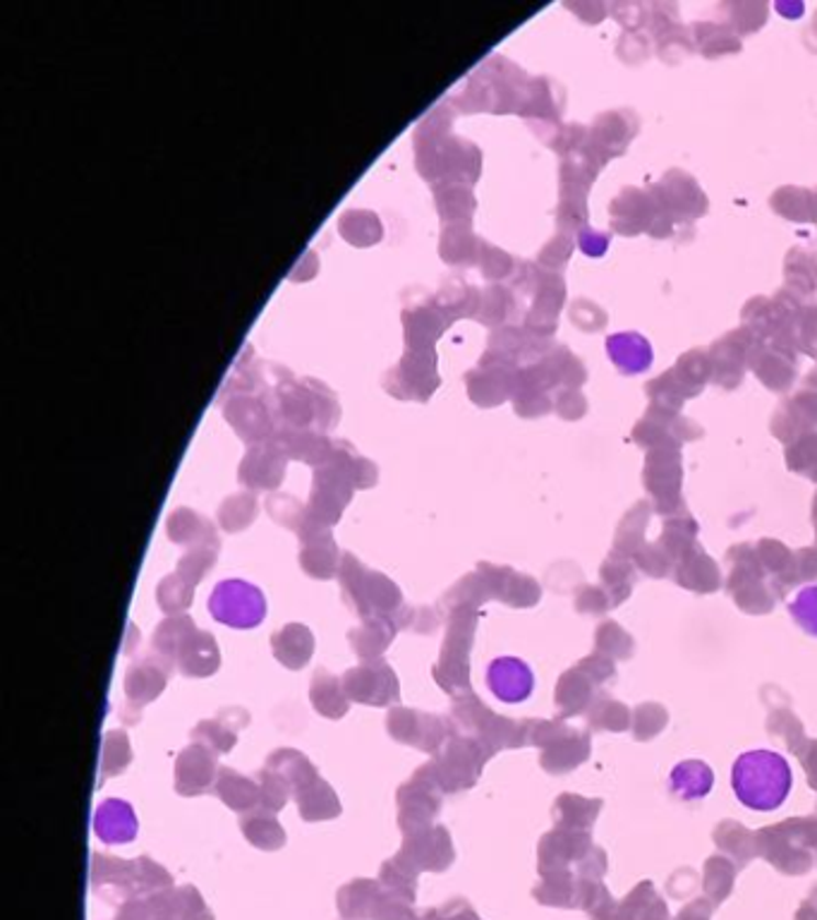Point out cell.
<instances>
[{
  "label": "cell",
  "mask_w": 817,
  "mask_h": 920,
  "mask_svg": "<svg viewBox=\"0 0 817 920\" xmlns=\"http://www.w3.org/2000/svg\"><path fill=\"white\" fill-rule=\"evenodd\" d=\"M731 786L746 808L770 812L784 806L794 786V774L784 755L774 751H748L734 762Z\"/></svg>",
  "instance_id": "1"
},
{
  "label": "cell",
  "mask_w": 817,
  "mask_h": 920,
  "mask_svg": "<svg viewBox=\"0 0 817 920\" xmlns=\"http://www.w3.org/2000/svg\"><path fill=\"white\" fill-rule=\"evenodd\" d=\"M340 590L348 607L360 616L362 621L374 616H391L403 607L401 587L395 585L384 573L369 571L352 554L340 559Z\"/></svg>",
  "instance_id": "2"
},
{
  "label": "cell",
  "mask_w": 817,
  "mask_h": 920,
  "mask_svg": "<svg viewBox=\"0 0 817 920\" xmlns=\"http://www.w3.org/2000/svg\"><path fill=\"white\" fill-rule=\"evenodd\" d=\"M490 753V748L480 741L468 739V736H451L441 751L422 767L441 794H458L474 784Z\"/></svg>",
  "instance_id": "3"
},
{
  "label": "cell",
  "mask_w": 817,
  "mask_h": 920,
  "mask_svg": "<svg viewBox=\"0 0 817 920\" xmlns=\"http://www.w3.org/2000/svg\"><path fill=\"white\" fill-rule=\"evenodd\" d=\"M474 633V612L456 609L448 612L446 636L439 662L434 666V681L439 683L441 691L448 695H466L470 693V646Z\"/></svg>",
  "instance_id": "4"
},
{
  "label": "cell",
  "mask_w": 817,
  "mask_h": 920,
  "mask_svg": "<svg viewBox=\"0 0 817 920\" xmlns=\"http://www.w3.org/2000/svg\"><path fill=\"white\" fill-rule=\"evenodd\" d=\"M209 612L214 616V621L223 626L249 630L264 621L267 599H264L259 587L245 581H223L209 597Z\"/></svg>",
  "instance_id": "5"
},
{
  "label": "cell",
  "mask_w": 817,
  "mask_h": 920,
  "mask_svg": "<svg viewBox=\"0 0 817 920\" xmlns=\"http://www.w3.org/2000/svg\"><path fill=\"white\" fill-rule=\"evenodd\" d=\"M387 731L393 741L434 755L451 739V727L446 719L432 713H417L413 707H393L387 717Z\"/></svg>",
  "instance_id": "6"
},
{
  "label": "cell",
  "mask_w": 817,
  "mask_h": 920,
  "mask_svg": "<svg viewBox=\"0 0 817 920\" xmlns=\"http://www.w3.org/2000/svg\"><path fill=\"white\" fill-rule=\"evenodd\" d=\"M441 792L432 782L425 767H419L411 779L401 784L395 800H399V827L403 837L427 830L434 824L441 810Z\"/></svg>",
  "instance_id": "7"
},
{
  "label": "cell",
  "mask_w": 817,
  "mask_h": 920,
  "mask_svg": "<svg viewBox=\"0 0 817 920\" xmlns=\"http://www.w3.org/2000/svg\"><path fill=\"white\" fill-rule=\"evenodd\" d=\"M343 678V691L348 700L369 705V707H389L401 698V683L393 674L391 664L384 660L360 662L358 666L348 669Z\"/></svg>",
  "instance_id": "8"
},
{
  "label": "cell",
  "mask_w": 817,
  "mask_h": 920,
  "mask_svg": "<svg viewBox=\"0 0 817 920\" xmlns=\"http://www.w3.org/2000/svg\"><path fill=\"white\" fill-rule=\"evenodd\" d=\"M399 856L419 873H444L448 865L454 863L456 851L451 834H448L446 827L432 824L427 830L407 834L403 839V846Z\"/></svg>",
  "instance_id": "9"
},
{
  "label": "cell",
  "mask_w": 817,
  "mask_h": 920,
  "mask_svg": "<svg viewBox=\"0 0 817 920\" xmlns=\"http://www.w3.org/2000/svg\"><path fill=\"white\" fill-rule=\"evenodd\" d=\"M176 662L168 657L152 652L144 654L127 669L125 674V695L135 705V709L154 703L168 686V676L174 672Z\"/></svg>",
  "instance_id": "10"
},
{
  "label": "cell",
  "mask_w": 817,
  "mask_h": 920,
  "mask_svg": "<svg viewBox=\"0 0 817 920\" xmlns=\"http://www.w3.org/2000/svg\"><path fill=\"white\" fill-rule=\"evenodd\" d=\"M216 753L202 743L182 748L176 758V792L184 798L202 796L214 788L219 777Z\"/></svg>",
  "instance_id": "11"
},
{
  "label": "cell",
  "mask_w": 817,
  "mask_h": 920,
  "mask_svg": "<svg viewBox=\"0 0 817 920\" xmlns=\"http://www.w3.org/2000/svg\"><path fill=\"white\" fill-rule=\"evenodd\" d=\"M486 686L501 703H523L530 698L535 688L533 669L518 657H499L486 669Z\"/></svg>",
  "instance_id": "12"
},
{
  "label": "cell",
  "mask_w": 817,
  "mask_h": 920,
  "mask_svg": "<svg viewBox=\"0 0 817 920\" xmlns=\"http://www.w3.org/2000/svg\"><path fill=\"white\" fill-rule=\"evenodd\" d=\"M302 535V554H300V566L307 575L316 577V581H328V577L338 575L340 559L338 549L332 540V535L324 530V525H312Z\"/></svg>",
  "instance_id": "13"
},
{
  "label": "cell",
  "mask_w": 817,
  "mask_h": 920,
  "mask_svg": "<svg viewBox=\"0 0 817 920\" xmlns=\"http://www.w3.org/2000/svg\"><path fill=\"white\" fill-rule=\"evenodd\" d=\"M249 725V717L240 707H228L214 719H204L192 729V741L206 745L216 755L231 753L237 743V733Z\"/></svg>",
  "instance_id": "14"
},
{
  "label": "cell",
  "mask_w": 817,
  "mask_h": 920,
  "mask_svg": "<svg viewBox=\"0 0 817 920\" xmlns=\"http://www.w3.org/2000/svg\"><path fill=\"white\" fill-rule=\"evenodd\" d=\"M94 832L103 844H127L137 837V815L127 800H103L94 812Z\"/></svg>",
  "instance_id": "15"
},
{
  "label": "cell",
  "mask_w": 817,
  "mask_h": 920,
  "mask_svg": "<svg viewBox=\"0 0 817 920\" xmlns=\"http://www.w3.org/2000/svg\"><path fill=\"white\" fill-rule=\"evenodd\" d=\"M176 666L184 676L192 678H206L214 676L221 666V652L216 638L206 633V630H194V633L184 640L176 657Z\"/></svg>",
  "instance_id": "16"
},
{
  "label": "cell",
  "mask_w": 817,
  "mask_h": 920,
  "mask_svg": "<svg viewBox=\"0 0 817 920\" xmlns=\"http://www.w3.org/2000/svg\"><path fill=\"white\" fill-rule=\"evenodd\" d=\"M271 650L276 660H279L286 669H290V672H300V669H305L307 662L312 660V652H314L312 630L302 624H288L271 636Z\"/></svg>",
  "instance_id": "17"
},
{
  "label": "cell",
  "mask_w": 817,
  "mask_h": 920,
  "mask_svg": "<svg viewBox=\"0 0 817 920\" xmlns=\"http://www.w3.org/2000/svg\"><path fill=\"white\" fill-rule=\"evenodd\" d=\"M399 628L389 619V616H374V619L362 621V626L350 630V646L355 654L360 657V662H372L381 660V654L391 646Z\"/></svg>",
  "instance_id": "18"
},
{
  "label": "cell",
  "mask_w": 817,
  "mask_h": 920,
  "mask_svg": "<svg viewBox=\"0 0 817 920\" xmlns=\"http://www.w3.org/2000/svg\"><path fill=\"white\" fill-rule=\"evenodd\" d=\"M293 798L298 804L300 818L305 822H324V820H334L340 815V800L332 788V784L324 782L322 777H316L307 786H302Z\"/></svg>",
  "instance_id": "19"
},
{
  "label": "cell",
  "mask_w": 817,
  "mask_h": 920,
  "mask_svg": "<svg viewBox=\"0 0 817 920\" xmlns=\"http://www.w3.org/2000/svg\"><path fill=\"white\" fill-rule=\"evenodd\" d=\"M715 774L703 760H683L671 770L669 786L671 794L681 800H701L712 792Z\"/></svg>",
  "instance_id": "20"
},
{
  "label": "cell",
  "mask_w": 817,
  "mask_h": 920,
  "mask_svg": "<svg viewBox=\"0 0 817 920\" xmlns=\"http://www.w3.org/2000/svg\"><path fill=\"white\" fill-rule=\"evenodd\" d=\"M310 703L326 719L346 717L350 709L348 695L343 691V678L328 674L326 669H316V674L312 676Z\"/></svg>",
  "instance_id": "21"
},
{
  "label": "cell",
  "mask_w": 817,
  "mask_h": 920,
  "mask_svg": "<svg viewBox=\"0 0 817 920\" xmlns=\"http://www.w3.org/2000/svg\"><path fill=\"white\" fill-rule=\"evenodd\" d=\"M214 794L235 812H249L259 808V782L231 767L219 770Z\"/></svg>",
  "instance_id": "22"
},
{
  "label": "cell",
  "mask_w": 817,
  "mask_h": 920,
  "mask_svg": "<svg viewBox=\"0 0 817 920\" xmlns=\"http://www.w3.org/2000/svg\"><path fill=\"white\" fill-rule=\"evenodd\" d=\"M381 894L384 889L374 879H352L350 885L340 887L338 891V911L346 920L372 918Z\"/></svg>",
  "instance_id": "23"
},
{
  "label": "cell",
  "mask_w": 817,
  "mask_h": 920,
  "mask_svg": "<svg viewBox=\"0 0 817 920\" xmlns=\"http://www.w3.org/2000/svg\"><path fill=\"white\" fill-rule=\"evenodd\" d=\"M240 830L249 844L261 851H279L286 844V832L281 822L276 820V812H269L264 808L243 812Z\"/></svg>",
  "instance_id": "24"
},
{
  "label": "cell",
  "mask_w": 817,
  "mask_h": 920,
  "mask_svg": "<svg viewBox=\"0 0 817 920\" xmlns=\"http://www.w3.org/2000/svg\"><path fill=\"white\" fill-rule=\"evenodd\" d=\"M264 767L279 774L281 779H286V784L290 786L293 796L300 792L302 786H307L310 782L320 777L312 762L300 751H295V748H281V751L271 753L269 760H267V765H264Z\"/></svg>",
  "instance_id": "25"
},
{
  "label": "cell",
  "mask_w": 817,
  "mask_h": 920,
  "mask_svg": "<svg viewBox=\"0 0 817 920\" xmlns=\"http://www.w3.org/2000/svg\"><path fill=\"white\" fill-rule=\"evenodd\" d=\"M168 535L176 545H200V547H219L216 532L211 525L188 508L176 511L168 523Z\"/></svg>",
  "instance_id": "26"
},
{
  "label": "cell",
  "mask_w": 817,
  "mask_h": 920,
  "mask_svg": "<svg viewBox=\"0 0 817 920\" xmlns=\"http://www.w3.org/2000/svg\"><path fill=\"white\" fill-rule=\"evenodd\" d=\"M194 621L190 619L188 614H178V616H166V619L156 626L154 630V638H152V648L154 652L168 657V660L176 662V657L180 652V648L184 646V640H188L194 633Z\"/></svg>",
  "instance_id": "27"
},
{
  "label": "cell",
  "mask_w": 817,
  "mask_h": 920,
  "mask_svg": "<svg viewBox=\"0 0 817 920\" xmlns=\"http://www.w3.org/2000/svg\"><path fill=\"white\" fill-rule=\"evenodd\" d=\"M379 885L391 897H399L403 901H415V889H417V873L407 865L399 853L381 865L379 873Z\"/></svg>",
  "instance_id": "28"
},
{
  "label": "cell",
  "mask_w": 817,
  "mask_h": 920,
  "mask_svg": "<svg viewBox=\"0 0 817 920\" xmlns=\"http://www.w3.org/2000/svg\"><path fill=\"white\" fill-rule=\"evenodd\" d=\"M156 602H158V607H161V612H166L168 616L184 614L194 602V585L184 581L182 575L170 573L161 583H158Z\"/></svg>",
  "instance_id": "29"
},
{
  "label": "cell",
  "mask_w": 817,
  "mask_h": 920,
  "mask_svg": "<svg viewBox=\"0 0 817 920\" xmlns=\"http://www.w3.org/2000/svg\"><path fill=\"white\" fill-rule=\"evenodd\" d=\"M240 478L245 484H253L255 490H271L283 478V465L276 456L253 453L240 468Z\"/></svg>",
  "instance_id": "30"
},
{
  "label": "cell",
  "mask_w": 817,
  "mask_h": 920,
  "mask_svg": "<svg viewBox=\"0 0 817 920\" xmlns=\"http://www.w3.org/2000/svg\"><path fill=\"white\" fill-rule=\"evenodd\" d=\"M130 762H132V748H130L127 733L123 729H113L105 733L103 748H101V779L123 774Z\"/></svg>",
  "instance_id": "31"
},
{
  "label": "cell",
  "mask_w": 817,
  "mask_h": 920,
  "mask_svg": "<svg viewBox=\"0 0 817 920\" xmlns=\"http://www.w3.org/2000/svg\"><path fill=\"white\" fill-rule=\"evenodd\" d=\"M486 581L480 575H468L466 581L456 583L441 599V612H456V609H470L474 612L480 604L486 599Z\"/></svg>",
  "instance_id": "32"
},
{
  "label": "cell",
  "mask_w": 817,
  "mask_h": 920,
  "mask_svg": "<svg viewBox=\"0 0 817 920\" xmlns=\"http://www.w3.org/2000/svg\"><path fill=\"white\" fill-rule=\"evenodd\" d=\"M168 897V918L170 920H214L202 901L200 891L194 887H180L176 891H166Z\"/></svg>",
  "instance_id": "33"
},
{
  "label": "cell",
  "mask_w": 817,
  "mask_h": 920,
  "mask_svg": "<svg viewBox=\"0 0 817 920\" xmlns=\"http://www.w3.org/2000/svg\"><path fill=\"white\" fill-rule=\"evenodd\" d=\"M257 782H259V808L269 810V812L283 810V806L288 804V798L293 796V792H290V786L286 784V779H281L279 774L267 770V767L259 772Z\"/></svg>",
  "instance_id": "34"
},
{
  "label": "cell",
  "mask_w": 817,
  "mask_h": 920,
  "mask_svg": "<svg viewBox=\"0 0 817 920\" xmlns=\"http://www.w3.org/2000/svg\"><path fill=\"white\" fill-rule=\"evenodd\" d=\"M216 566V547H194L178 561V575L197 585L204 581V575Z\"/></svg>",
  "instance_id": "35"
},
{
  "label": "cell",
  "mask_w": 817,
  "mask_h": 920,
  "mask_svg": "<svg viewBox=\"0 0 817 920\" xmlns=\"http://www.w3.org/2000/svg\"><path fill=\"white\" fill-rule=\"evenodd\" d=\"M788 614L808 636L817 638V585L803 587L801 593L791 599Z\"/></svg>",
  "instance_id": "36"
},
{
  "label": "cell",
  "mask_w": 817,
  "mask_h": 920,
  "mask_svg": "<svg viewBox=\"0 0 817 920\" xmlns=\"http://www.w3.org/2000/svg\"><path fill=\"white\" fill-rule=\"evenodd\" d=\"M221 525L231 532L247 528L255 518V498L253 496H233L221 506Z\"/></svg>",
  "instance_id": "37"
},
{
  "label": "cell",
  "mask_w": 817,
  "mask_h": 920,
  "mask_svg": "<svg viewBox=\"0 0 817 920\" xmlns=\"http://www.w3.org/2000/svg\"><path fill=\"white\" fill-rule=\"evenodd\" d=\"M372 920H419V918L411 909V901L391 897V894L384 891V894H381L374 913H372Z\"/></svg>",
  "instance_id": "38"
},
{
  "label": "cell",
  "mask_w": 817,
  "mask_h": 920,
  "mask_svg": "<svg viewBox=\"0 0 817 920\" xmlns=\"http://www.w3.org/2000/svg\"><path fill=\"white\" fill-rule=\"evenodd\" d=\"M425 920H480L472 913L466 901H448L444 909H434L425 916Z\"/></svg>",
  "instance_id": "39"
},
{
  "label": "cell",
  "mask_w": 817,
  "mask_h": 920,
  "mask_svg": "<svg viewBox=\"0 0 817 920\" xmlns=\"http://www.w3.org/2000/svg\"><path fill=\"white\" fill-rule=\"evenodd\" d=\"M439 624H441L439 609H434V607H419L413 614V626H411V630H413V633L432 636L434 630L439 628Z\"/></svg>",
  "instance_id": "40"
}]
</instances>
